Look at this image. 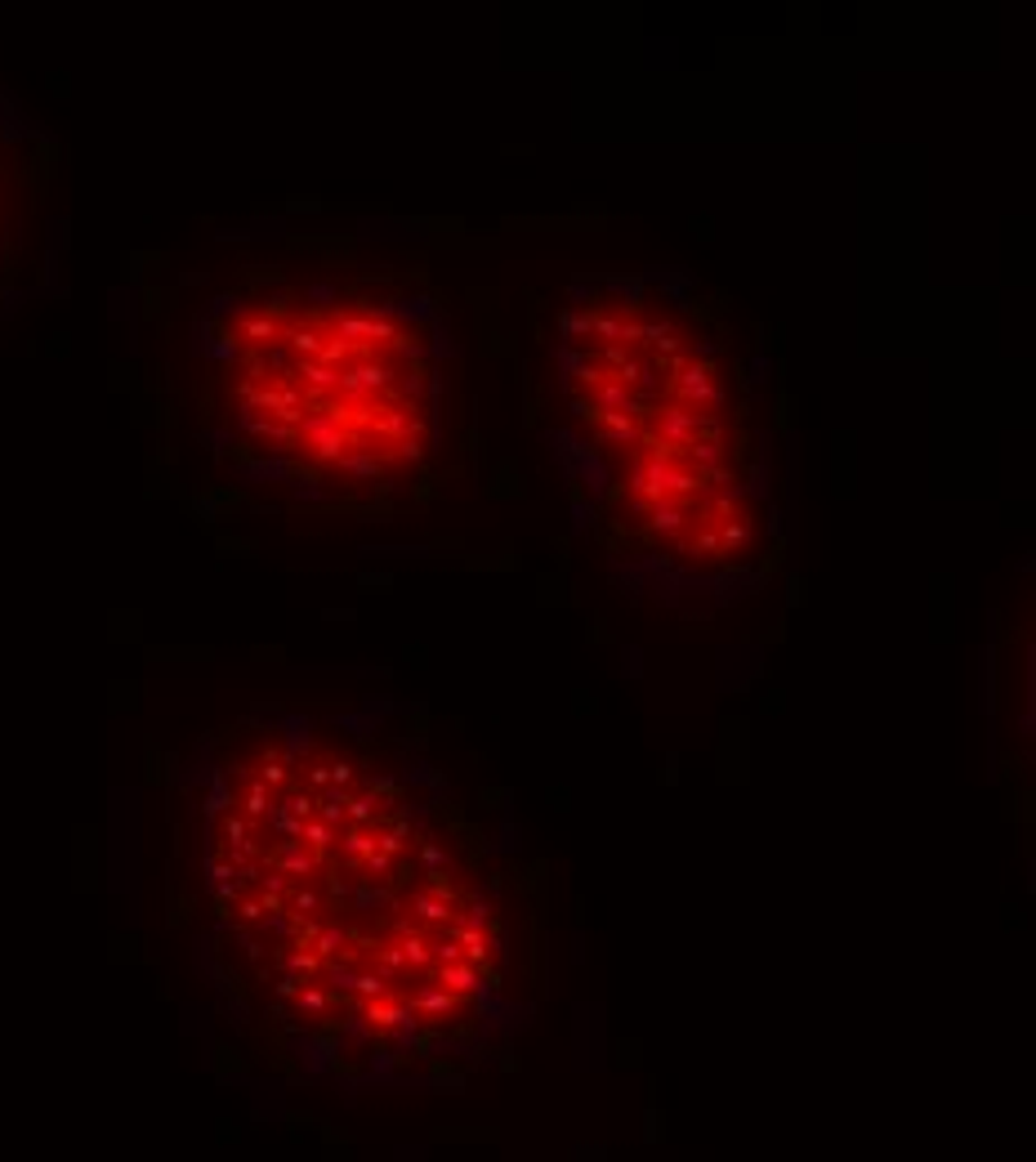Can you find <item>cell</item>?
I'll list each match as a JSON object with an SVG mask.
<instances>
[{"label":"cell","instance_id":"cell-2","mask_svg":"<svg viewBox=\"0 0 1036 1162\" xmlns=\"http://www.w3.org/2000/svg\"><path fill=\"white\" fill-rule=\"evenodd\" d=\"M568 456L625 554L719 586L764 554V443L733 345L666 278L581 286L558 318Z\"/></svg>","mask_w":1036,"mask_h":1162},{"label":"cell","instance_id":"cell-4","mask_svg":"<svg viewBox=\"0 0 1036 1162\" xmlns=\"http://www.w3.org/2000/svg\"><path fill=\"white\" fill-rule=\"evenodd\" d=\"M45 156L36 125L0 89V309L18 296L22 273L36 264Z\"/></svg>","mask_w":1036,"mask_h":1162},{"label":"cell","instance_id":"cell-3","mask_svg":"<svg viewBox=\"0 0 1036 1162\" xmlns=\"http://www.w3.org/2000/svg\"><path fill=\"white\" fill-rule=\"evenodd\" d=\"M215 447L255 483L340 497L411 479L442 425V327L411 290L282 278L197 322Z\"/></svg>","mask_w":1036,"mask_h":1162},{"label":"cell","instance_id":"cell-1","mask_svg":"<svg viewBox=\"0 0 1036 1162\" xmlns=\"http://www.w3.org/2000/svg\"><path fill=\"white\" fill-rule=\"evenodd\" d=\"M201 890L223 979L331 1078L474 1055L509 939L491 877L411 755L326 715H268L197 765Z\"/></svg>","mask_w":1036,"mask_h":1162}]
</instances>
